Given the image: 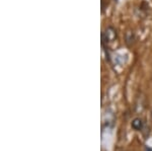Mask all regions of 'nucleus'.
<instances>
[{"mask_svg":"<svg viewBox=\"0 0 152 151\" xmlns=\"http://www.w3.org/2000/svg\"><path fill=\"white\" fill-rule=\"evenodd\" d=\"M117 39V31L113 26H107L102 34V44L104 50L109 49L110 45L113 44Z\"/></svg>","mask_w":152,"mask_h":151,"instance_id":"nucleus-1","label":"nucleus"},{"mask_svg":"<svg viewBox=\"0 0 152 151\" xmlns=\"http://www.w3.org/2000/svg\"><path fill=\"white\" fill-rule=\"evenodd\" d=\"M114 1H118V0H114Z\"/></svg>","mask_w":152,"mask_h":151,"instance_id":"nucleus-3","label":"nucleus"},{"mask_svg":"<svg viewBox=\"0 0 152 151\" xmlns=\"http://www.w3.org/2000/svg\"><path fill=\"white\" fill-rule=\"evenodd\" d=\"M131 126L135 131H142V129L144 127V122L141 118H135L132 121Z\"/></svg>","mask_w":152,"mask_h":151,"instance_id":"nucleus-2","label":"nucleus"}]
</instances>
